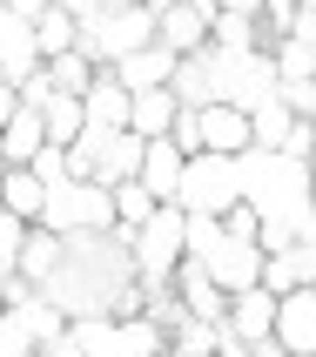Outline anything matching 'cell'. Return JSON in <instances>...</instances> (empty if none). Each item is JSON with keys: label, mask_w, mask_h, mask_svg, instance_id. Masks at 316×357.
<instances>
[{"label": "cell", "mask_w": 316, "mask_h": 357, "mask_svg": "<svg viewBox=\"0 0 316 357\" xmlns=\"http://www.w3.org/2000/svg\"><path fill=\"white\" fill-rule=\"evenodd\" d=\"M310 169L316 162H297V155H283V149H249L242 155V196L256 202L262 216L297 222L310 209Z\"/></svg>", "instance_id": "6da1fadb"}, {"label": "cell", "mask_w": 316, "mask_h": 357, "mask_svg": "<svg viewBox=\"0 0 316 357\" xmlns=\"http://www.w3.org/2000/svg\"><path fill=\"white\" fill-rule=\"evenodd\" d=\"M47 229H61V236H108V229H121L115 216V189L108 182H54V196H47Z\"/></svg>", "instance_id": "7a4b0ae2"}, {"label": "cell", "mask_w": 316, "mask_h": 357, "mask_svg": "<svg viewBox=\"0 0 316 357\" xmlns=\"http://www.w3.org/2000/svg\"><path fill=\"white\" fill-rule=\"evenodd\" d=\"M128 250H135L141 277H175V263L189 257V209L182 202H161L141 229H128Z\"/></svg>", "instance_id": "3957f363"}, {"label": "cell", "mask_w": 316, "mask_h": 357, "mask_svg": "<svg viewBox=\"0 0 316 357\" xmlns=\"http://www.w3.org/2000/svg\"><path fill=\"white\" fill-rule=\"evenodd\" d=\"M242 202V162L236 155H196L182 182V209L189 216H229Z\"/></svg>", "instance_id": "277c9868"}, {"label": "cell", "mask_w": 316, "mask_h": 357, "mask_svg": "<svg viewBox=\"0 0 316 357\" xmlns=\"http://www.w3.org/2000/svg\"><path fill=\"white\" fill-rule=\"evenodd\" d=\"M155 40H161V14L148 7V0H135V7H108V14L88 27V47H95L108 68L128 61L135 47H155Z\"/></svg>", "instance_id": "5b68a950"}, {"label": "cell", "mask_w": 316, "mask_h": 357, "mask_svg": "<svg viewBox=\"0 0 316 357\" xmlns=\"http://www.w3.org/2000/svg\"><path fill=\"white\" fill-rule=\"evenodd\" d=\"M40 68H47V54H40V34H34V20H20V14H0V81L27 95V81H34Z\"/></svg>", "instance_id": "8992f818"}, {"label": "cell", "mask_w": 316, "mask_h": 357, "mask_svg": "<svg viewBox=\"0 0 316 357\" xmlns=\"http://www.w3.org/2000/svg\"><path fill=\"white\" fill-rule=\"evenodd\" d=\"M168 283H175V297H182V310H189V317H216V324H229V303H236V297L216 283L209 257H182Z\"/></svg>", "instance_id": "52a82bcc"}, {"label": "cell", "mask_w": 316, "mask_h": 357, "mask_svg": "<svg viewBox=\"0 0 316 357\" xmlns=\"http://www.w3.org/2000/svg\"><path fill=\"white\" fill-rule=\"evenodd\" d=\"M202 135H209V155H249L256 149V115L236 108V101H209L202 108Z\"/></svg>", "instance_id": "ba28073f"}, {"label": "cell", "mask_w": 316, "mask_h": 357, "mask_svg": "<svg viewBox=\"0 0 316 357\" xmlns=\"http://www.w3.org/2000/svg\"><path fill=\"white\" fill-rule=\"evenodd\" d=\"M209 270H216V283L229 290V297H236V290H256V283H262V270H269V250H262V243L229 236L216 257H209Z\"/></svg>", "instance_id": "9c48e42d"}, {"label": "cell", "mask_w": 316, "mask_h": 357, "mask_svg": "<svg viewBox=\"0 0 316 357\" xmlns=\"http://www.w3.org/2000/svg\"><path fill=\"white\" fill-rule=\"evenodd\" d=\"M276 317H283V297L276 290H236V303H229V331L236 337H249V344H269L276 337Z\"/></svg>", "instance_id": "30bf717a"}, {"label": "cell", "mask_w": 316, "mask_h": 357, "mask_svg": "<svg viewBox=\"0 0 316 357\" xmlns=\"http://www.w3.org/2000/svg\"><path fill=\"white\" fill-rule=\"evenodd\" d=\"M40 149H47V115L40 108H20V115L0 121V155H7V169H34Z\"/></svg>", "instance_id": "8fae6325"}, {"label": "cell", "mask_w": 316, "mask_h": 357, "mask_svg": "<svg viewBox=\"0 0 316 357\" xmlns=\"http://www.w3.org/2000/svg\"><path fill=\"white\" fill-rule=\"evenodd\" d=\"M175 68H182V54L175 47H135V54L128 61H115V75L128 81V88H135V95H155V88H175Z\"/></svg>", "instance_id": "7c38bea8"}, {"label": "cell", "mask_w": 316, "mask_h": 357, "mask_svg": "<svg viewBox=\"0 0 316 357\" xmlns=\"http://www.w3.org/2000/svg\"><path fill=\"white\" fill-rule=\"evenodd\" d=\"M88 128H135V88L115 68L88 88Z\"/></svg>", "instance_id": "4fadbf2b"}, {"label": "cell", "mask_w": 316, "mask_h": 357, "mask_svg": "<svg viewBox=\"0 0 316 357\" xmlns=\"http://www.w3.org/2000/svg\"><path fill=\"white\" fill-rule=\"evenodd\" d=\"M276 344L290 357H316V290H290V297H283Z\"/></svg>", "instance_id": "5bb4252c"}, {"label": "cell", "mask_w": 316, "mask_h": 357, "mask_svg": "<svg viewBox=\"0 0 316 357\" xmlns=\"http://www.w3.org/2000/svg\"><path fill=\"white\" fill-rule=\"evenodd\" d=\"M161 47H175V54H209V47H216V20L196 14V7L182 0V7L161 14Z\"/></svg>", "instance_id": "9a60e30c"}, {"label": "cell", "mask_w": 316, "mask_h": 357, "mask_svg": "<svg viewBox=\"0 0 316 357\" xmlns=\"http://www.w3.org/2000/svg\"><path fill=\"white\" fill-rule=\"evenodd\" d=\"M47 196H54V182L40 176V169H7V182H0V202H7V216H27V222L47 216Z\"/></svg>", "instance_id": "2e32d148"}, {"label": "cell", "mask_w": 316, "mask_h": 357, "mask_svg": "<svg viewBox=\"0 0 316 357\" xmlns=\"http://www.w3.org/2000/svg\"><path fill=\"white\" fill-rule=\"evenodd\" d=\"M141 182L155 189L161 202H182V182H189V155L175 142H148V162H141Z\"/></svg>", "instance_id": "e0dca14e"}, {"label": "cell", "mask_w": 316, "mask_h": 357, "mask_svg": "<svg viewBox=\"0 0 316 357\" xmlns=\"http://www.w3.org/2000/svg\"><path fill=\"white\" fill-rule=\"evenodd\" d=\"M68 257H74V243L61 236V229H47V222H34V236H27V250H20V270H27L34 283H54Z\"/></svg>", "instance_id": "ac0fdd59"}, {"label": "cell", "mask_w": 316, "mask_h": 357, "mask_svg": "<svg viewBox=\"0 0 316 357\" xmlns=\"http://www.w3.org/2000/svg\"><path fill=\"white\" fill-rule=\"evenodd\" d=\"M189 115V101L175 95V88H155V95H135V135L148 142H168L175 135V121Z\"/></svg>", "instance_id": "d6986e66"}, {"label": "cell", "mask_w": 316, "mask_h": 357, "mask_svg": "<svg viewBox=\"0 0 316 357\" xmlns=\"http://www.w3.org/2000/svg\"><path fill=\"white\" fill-rule=\"evenodd\" d=\"M168 351H175V331H168L155 310L121 317V357H168Z\"/></svg>", "instance_id": "ffe728a7"}, {"label": "cell", "mask_w": 316, "mask_h": 357, "mask_svg": "<svg viewBox=\"0 0 316 357\" xmlns=\"http://www.w3.org/2000/svg\"><path fill=\"white\" fill-rule=\"evenodd\" d=\"M34 34H40V54H47V61H61V54H74V47H88V27H81V20L68 14L61 0L34 20Z\"/></svg>", "instance_id": "44dd1931"}, {"label": "cell", "mask_w": 316, "mask_h": 357, "mask_svg": "<svg viewBox=\"0 0 316 357\" xmlns=\"http://www.w3.org/2000/svg\"><path fill=\"white\" fill-rule=\"evenodd\" d=\"M40 115H47V142H54V149H74V142L88 135V95H54Z\"/></svg>", "instance_id": "7402d4cb"}, {"label": "cell", "mask_w": 316, "mask_h": 357, "mask_svg": "<svg viewBox=\"0 0 316 357\" xmlns=\"http://www.w3.org/2000/svg\"><path fill=\"white\" fill-rule=\"evenodd\" d=\"M222 344H229V324H216V317H182L175 324V351H168V357H222Z\"/></svg>", "instance_id": "603a6c76"}, {"label": "cell", "mask_w": 316, "mask_h": 357, "mask_svg": "<svg viewBox=\"0 0 316 357\" xmlns=\"http://www.w3.org/2000/svg\"><path fill=\"white\" fill-rule=\"evenodd\" d=\"M297 128H303V115H297L283 95L256 108V149H290V135H297Z\"/></svg>", "instance_id": "cb8c5ba5"}, {"label": "cell", "mask_w": 316, "mask_h": 357, "mask_svg": "<svg viewBox=\"0 0 316 357\" xmlns=\"http://www.w3.org/2000/svg\"><path fill=\"white\" fill-rule=\"evenodd\" d=\"M68 337H74L88 357H121V317H74Z\"/></svg>", "instance_id": "d4e9b609"}, {"label": "cell", "mask_w": 316, "mask_h": 357, "mask_svg": "<svg viewBox=\"0 0 316 357\" xmlns=\"http://www.w3.org/2000/svg\"><path fill=\"white\" fill-rule=\"evenodd\" d=\"M155 209H161V196L148 189V182H115V216H121V229H141Z\"/></svg>", "instance_id": "484cf974"}, {"label": "cell", "mask_w": 316, "mask_h": 357, "mask_svg": "<svg viewBox=\"0 0 316 357\" xmlns=\"http://www.w3.org/2000/svg\"><path fill=\"white\" fill-rule=\"evenodd\" d=\"M40 337H34V324H27V310H7L0 317V357H34Z\"/></svg>", "instance_id": "4316f807"}, {"label": "cell", "mask_w": 316, "mask_h": 357, "mask_svg": "<svg viewBox=\"0 0 316 357\" xmlns=\"http://www.w3.org/2000/svg\"><path fill=\"white\" fill-rule=\"evenodd\" d=\"M229 243V222L222 216H189V257H216Z\"/></svg>", "instance_id": "83f0119b"}, {"label": "cell", "mask_w": 316, "mask_h": 357, "mask_svg": "<svg viewBox=\"0 0 316 357\" xmlns=\"http://www.w3.org/2000/svg\"><path fill=\"white\" fill-rule=\"evenodd\" d=\"M34 297H40V283L27 270H0V310H27Z\"/></svg>", "instance_id": "f1b7e54d"}, {"label": "cell", "mask_w": 316, "mask_h": 357, "mask_svg": "<svg viewBox=\"0 0 316 357\" xmlns=\"http://www.w3.org/2000/svg\"><path fill=\"white\" fill-rule=\"evenodd\" d=\"M222 222H229V236H242V243H262V222H269V216H262L256 202L242 196V202H236V209H229Z\"/></svg>", "instance_id": "f546056e"}, {"label": "cell", "mask_w": 316, "mask_h": 357, "mask_svg": "<svg viewBox=\"0 0 316 357\" xmlns=\"http://www.w3.org/2000/svg\"><path fill=\"white\" fill-rule=\"evenodd\" d=\"M283 101H290L303 121H316V81H283Z\"/></svg>", "instance_id": "4dcf8cb0"}, {"label": "cell", "mask_w": 316, "mask_h": 357, "mask_svg": "<svg viewBox=\"0 0 316 357\" xmlns=\"http://www.w3.org/2000/svg\"><path fill=\"white\" fill-rule=\"evenodd\" d=\"M290 40H297L303 54H316V7H310V0H303V20L290 27Z\"/></svg>", "instance_id": "1f68e13d"}, {"label": "cell", "mask_w": 316, "mask_h": 357, "mask_svg": "<svg viewBox=\"0 0 316 357\" xmlns=\"http://www.w3.org/2000/svg\"><path fill=\"white\" fill-rule=\"evenodd\" d=\"M61 7H68V14H74L81 27H95V20L108 14V0H61Z\"/></svg>", "instance_id": "d6a6232c"}, {"label": "cell", "mask_w": 316, "mask_h": 357, "mask_svg": "<svg viewBox=\"0 0 316 357\" xmlns=\"http://www.w3.org/2000/svg\"><path fill=\"white\" fill-rule=\"evenodd\" d=\"M47 7H54V0H7V7H0V14H20V20H40V14H47Z\"/></svg>", "instance_id": "836d02e7"}, {"label": "cell", "mask_w": 316, "mask_h": 357, "mask_svg": "<svg viewBox=\"0 0 316 357\" xmlns=\"http://www.w3.org/2000/svg\"><path fill=\"white\" fill-rule=\"evenodd\" d=\"M40 357H88L74 337H54V344H40Z\"/></svg>", "instance_id": "e575fe53"}, {"label": "cell", "mask_w": 316, "mask_h": 357, "mask_svg": "<svg viewBox=\"0 0 316 357\" xmlns=\"http://www.w3.org/2000/svg\"><path fill=\"white\" fill-rule=\"evenodd\" d=\"M148 7H155V14H168V7H182V0H148Z\"/></svg>", "instance_id": "d590c367"}, {"label": "cell", "mask_w": 316, "mask_h": 357, "mask_svg": "<svg viewBox=\"0 0 316 357\" xmlns=\"http://www.w3.org/2000/svg\"><path fill=\"white\" fill-rule=\"evenodd\" d=\"M310 202H316V169H310Z\"/></svg>", "instance_id": "8d00e7d4"}, {"label": "cell", "mask_w": 316, "mask_h": 357, "mask_svg": "<svg viewBox=\"0 0 316 357\" xmlns=\"http://www.w3.org/2000/svg\"><path fill=\"white\" fill-rule=\"evenodd\" d=\"M108 7H135V0H108Z\"/></svg>", "instance_id": "74e56055"}, {"label": "cell", "mask_w": 316, "mask_h": 357, "mask_svg": "<svg viewBox=\"0 0 316 357\" xmlns=\"http://www.w3.org/2000/svg\"><path fill=\"white\" fill-rule=\"evenodd\" d=\"M310 7H316V0H310Z\"/></svg>", "instance_id": "f35d334b"}]
</instances>
